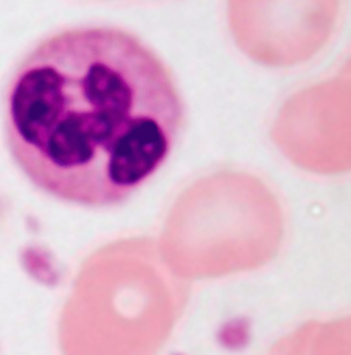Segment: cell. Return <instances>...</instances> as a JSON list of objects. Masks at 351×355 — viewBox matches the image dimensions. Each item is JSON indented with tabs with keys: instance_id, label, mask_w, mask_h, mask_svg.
Segmentation results:
<instances>
[{
	"instance_id": "cell-1",
	"label": "cell",
	"mask_w": 351,
	"mask_h": 355,
	"mask_svg": "<svg viewBox=\"0 0 351 355\" xmlns=\"http://www.w3.org/2000/svg\"><path fill=\"white\" fill-rule=\"evenodd\" d=\"M184 125L171 69L117 26H76L40 40L3 96L17 168L39 191L81 207L129 200L165 166Z\"/></svg>"
}]
</instances>
